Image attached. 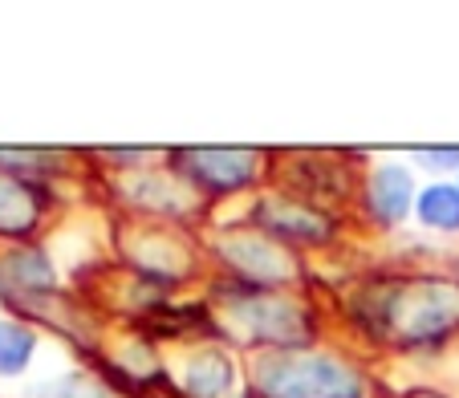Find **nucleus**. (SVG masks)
<instances>
[{"label": "nucleus", "instance_id": "nucleus-1", "mask_svg": "<svg viewBox=\"0 0 459 398\" xmlns=\"http://www.w3.org/2000/svg\"><path fill=\"white\" fill-rule=\"evenodd\" d=\"M37 350L33 329L21 325V321H0V378H13L29 366Z\"/></svg>", "mask_w": 459, "mask_h": 398}, {"label": "nucleus", "instance_id": "nucleus-2", "mask_svg": "<svg viewBox=\"0 0 459 398\" xmlns=\"http://www.w3.org/2000/svg\"><path fill=\"white\" fill-rule=\"evenodd\" d=\"M419 216L431 228H459V195L455 187H431L419 199Z\"/></svg>", "mask_w": 459, "mask_h": 398}]
</instances>
